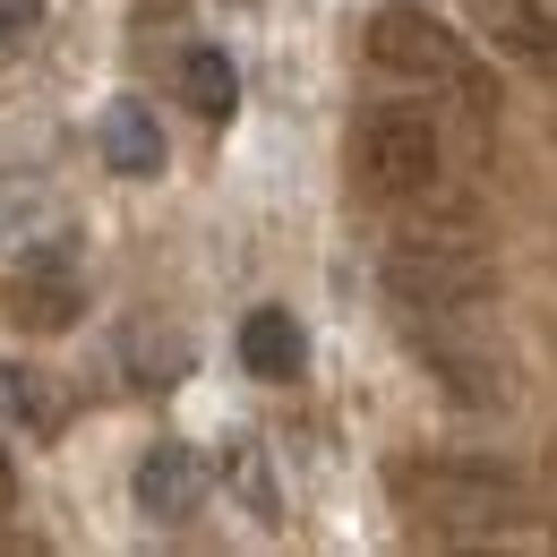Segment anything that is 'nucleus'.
Instances as JSON below:
<instances>
[{"instance_id":"obj_1","label":"nucleus","mask_w":557,"mask_h":557,"mask_svg":"<svg viewBox=\"0 0 557 557\" xmlns=\"http://www.w3.org/2000/svg\"><path fill=\"white\" fill-rule=\"evenodd\" d=\"M395 506L437 541H488L523 523V472L488 455H420V463H395Z\"/></svg>"},{"instance_id":"obj_2","label":"nucleus","mask_w":557,"mask_h":557,"mask_svg":"<svg viewBox=\"0 0 557 557\" xmlns=\"http://www.w3.org/2000/svg\"><path fill=\"white\" fill-rule=\"evenodd\" d=\"M377 283L404 318H437V309H481L497 267L481 258V240H455V232H404L386 258H377Z\"/></svg>"},{"instance_id":"obj_3","label":"nucleus","mask_w":557,"mask_h":557,"mask_svg":"<svg viewBox=\"0 0 557 557\" xmlns=\"http://www.w3.org/2000/svg\"><path fill=\"white\" fill-rule=\"evenodd\" d=\"M472 309H437V318H412V344L429 360V377H437V395H455V404H472V412H506L515 395H523V377H515V360L472 335L463 326Z\"/></svg>"},{"instance_id":"obj_4","label":"nucleus","mask_w":557,"mask_h":557,"mask_svg":"<svg viewBox=\"0 0 557 557\" xmlns=\"http://www.w3.org/2000/svg\"><path fill=\"white\" fill-rule=\"evenodd\" d=\"M369 61L377 70H404V77H429V86H463V103L488 112V77L463 61V44L420 0H377L369 9Z\"/></svg>"},{"instance_id":"obj_5","label":"nucleus","mask_w":557,"mask_h":557,"mask_svg":"<svg viewBox=\"0 0 557 557\" xmlns=\"http://www.w3.org/2000/svg\"><path fill=\"white\" fill-rule=\"evenodd\" d=\"M351 163H360V189H377V198H420V189L437 181V121L386 103V112L360 121Z\"/></svg>"},{"instance_id":"obj_6","label":"nucleus","mask_w":557,"mask_h":557,"mask_svg":"<svg viewBox=\"0 0 557 557\" xmlns=\"http://www.w3.org/2000/svg\"><path fill=\"white\" fill-rule=\"evenodd\" d=\"M77 309H86L77 249H70V240L26 249L17 275H9V326H26V335H61V326H77Z\"/></svg>"},{"instance_id":"obj_7","label":"nucleus","mask_w":557,"mask_h":557,"mask_svg":"<svg viewBox=\"0 0 557 557\" xmlns=\"http://www.w3.org/2000/svg\"><path fill=\"white\" fill-rule=\"evenodd\" d=\"M214 488V463L189 446V437H163V446H146L138 472H129V497H138L146 523H189L198 506H207Z\"/></svg>"},{"instance_id":"obj_8","label":"nucleus","mask_w":557,"mask_h":557,"mask_svg":"<svg viewBox=\"0 0 557 557\" xmlns=\"http://www.w3.org/2000/svg\"><path fill=\"white\" fill-rule=\"evenodd\" d=\"M463 17H472V35L497 61H515L532 77H557V9L549 0H463Z\"/></svg>"},{"instance_id":"obj_9","label":"nucleus","mask_w":557,"mask_h":557,"mask_svg":"<svg viewBox=\"0 0 557 557\" xmlns=\"http://www.w3.org/2000/svg\"><path fill=\"white\" fill-rule=\"evenodd\" d=\"M198 369V344L181 335V326H163V318H129L121 326V377L146 386V395H163V386H181Z\"/></svg>"},{"instance_id":"obj_10","label":"nucleus","mask_w":557,"mask_h":557,"mask_svg":"<svg viewBox=\"0 0 557 557\" xmlns=\"http://www.w3.org/2000/svg\"><path fill=\"white\" fill-rule=\"evenodd\" d=\"M95 146H103V172H121V181H154V172H163V129H154V112H146L138 95L103 103Z\"/></svg>"},{"instance_id":"obj_11","label":"nucleus","mask_w":557,"mask_h":557,"mask_svg":"<svg viewBox=\"0 0 557 557\" xmlns=\"http://www.w3.org/2000/svg\"><path fill=\"white\" fill-rule=\"evenodd\" d=\"M240 369L267 377V386H292V377L309 369L300 318H292V309H249V318H240Z\"/></svg>"},{"instance_id":"obj_12","label":"nucleus","mask_w":557,"mask_h":557,"mask_svg":"<svg viewBox=\"0 0 557 557\" xmlns=\"http://www.w3.org/2000/svg\"><path fill=\"white\" fill-rule=\"evenodd\" d=\"M181 103H189L198 121H232V103H240V70H232L214 44H189V52H181Z\"/></svg>"},{"instance_id":"obj_13","label":"nucleus","mask_w":557,"mask_h":557,"mask_svg":"<svg viewBox=\"0 0 557 557\" xmlns=\"http://www.w3.org/2000/svg\"><path fill=\"white\" fill-rule=\"evenodd\" d=\"M0 404L17 412V429H35V437H52V429L70 420V404H61V386H52L44 369H17V360H0Z\"/></svg>"},{"instance_id":"obj_14","label":"nucleus","mask_w":557,"mask_h":557,"mask_svg":"<svg viewBox=\"0 0 557 557\" xmlns=\"http://www.w3.org/2000/svg\"><path fill=\"white\" fill-rule=\"evenodd\" d=\"M232 488H249L258 523H275V488H267V455H258V437H240V446H232Z\"/></svg>"},{"instance_id":"obj_15","label":"nucleus","mask_w":557,"mask_h":557,"mask_svg":"<svg viewBox=\"0 0 557 557\" xmlns=\"http://www.w3.org/2000/svg\"><path fill=\"white\" fill-rule=\"evenodd\" d=\"M35 35H44V0H0V61L17 44H35Z\"/></svg>"},{"instance_id":"obj_16","label":"nucleus","mask_w":557,"mask_h":557,"mask_svg":"<svg viewBox=\"0 0 557 557\" xmlns=\"http://www.w3.org/2000/svg\"><path fill=\"white\" fill-rule=\"evenodd\" d=\"M17 506V463H9V446H0V515Z\"/></svg>"}]
</instances>
